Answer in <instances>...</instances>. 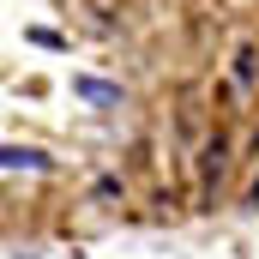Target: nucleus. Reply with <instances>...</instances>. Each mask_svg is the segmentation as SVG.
<instances>
[{"label":"nucleus","mask_w":259,"mask_h":259,"mask_svg":"<svg viewBox=\"0 0 259 259\" xmlns=\"http://www.w3.org/2000/svg\"><path fill=\"white\" fill-rule=\"evenodd\" d=\"M72 97H84L91 109H121V84H103V78H72Z\"/></svg>","instance_id":"nucleus-1"},{"label":"nucleus","mask_w":259,"mask_h":259,"mask_svg":"<svg viewBox=\"0 0 259 259\" xmlns=\"http://www.w3.org/2000/svg\"><path fill=\"white\" fill-rule=\"evenodd\" d=\"M0 163H6V175H24V169L36 175V169H49V157H42V151H30V145H6V157H0Z\"/></svg>","instance_id":"nucleus-2"},{"label":"nucleus","mask_w":259,"mask_h":259,"mask_svg":"<svg viewBox=\"0 0 259 259\" xmlns=\"http://www.w3.org/2000/svg\"><path fill=\"white\" fill-rule=\"evenodd\" d=\"M223 157H229V145H223V139H211V145L199 151V175H205V181H217V175H223Z\"/></svg>","instance_id":"nucleus-3"},{"label":"nucleus","mask_w":259,"mask_h":259,"mask_svg":"<svg viewBox=\"0 0 259 259\" xmlns=\"http://www.w3.org/2000/svg\"><path fill=\"white\" fill-rule=\"evenodd\" d=\"M253 72H259V55H253V49H241V55H235V78L253 84Z\"/></svg>","instance_id":"nucleus-4"},{"label":"nucleus","mask_w":259,"mask_h":259,"mask_svg":"<svg viewBox=\"0 0 259 259\" xmlns=\"http://www.w3.org/2000/svg\"><path fill=\"white\" fill-rule=\"evenodd\" d=\"M247 205H259V181H253V193H247Z\"/></svg>","instance_id":"nucleus-5"},{"label":"nucleus","mask_w":259,"mask_h":259,"mask_svg":"<svg viewBox=\"0 0 259 259\" xmlns=\"http://www.w3.org/2000/svg\"><path fill=\"white\" fill-rule=\"evenodd\" d=\"M253 151H259V133H253Z\"/></svg>","instance_id":"nucleus-6"}]
</instances>
